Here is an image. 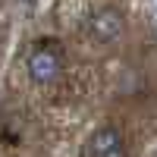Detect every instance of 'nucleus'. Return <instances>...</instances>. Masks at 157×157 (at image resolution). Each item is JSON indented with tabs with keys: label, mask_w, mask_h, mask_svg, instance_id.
<instances>
[{
	"label": "nucleus",
	"mask_w": 157,
	"mask_h": 157,
	"mask_svg": "<svg viewBox=\"0 0 157 157\" xmlns=\"http://www.w3.org/2000/svg\"><path fill=\"white\" fill-rule=\"evenodd\" d=\"M25 66H29V75L38 85L57 82V78L63 75V50H60V44L50 41V38L35 41L32 50H29V57H25Z\"/></svg>",
	"instance_id": "obj_1"
},
{
	"label": "nucleus",
	"mask_w": 157,
	"mask_h": 157,
	"mask_svg": "<svg viewBox=\"0 0 157 157\" xmlns=\"http://www.w3.org/2000/svg\"><path fill=\"white\" fill-rule=\"evenodd\" d=\"M126 32V19H123V13L116 10V6H98L91 16L85 19V35L91 38L94 44H113V41H120Z\"/></svg>",
	"instance_id": "obj_2"
},
{
	"label": "nucleus",
	"mask_w": 157,
	"mask_h": 157,
	"mask_svg": "<svg viewBox=\"0 0 157 157\" xmlns=\"http://www.w3.org/2000/svg\"><path fill=\"white\" fill-rule=\"evenodd\" d=\"M88 157H129L120 129L101 126L98 132L91 135V141H88Z\"/></svg>",
	"instance_id": "obj_3"
}]
</instances>
